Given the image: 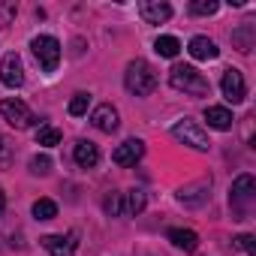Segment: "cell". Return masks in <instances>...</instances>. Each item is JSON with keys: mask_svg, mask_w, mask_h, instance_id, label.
Instances as JSON below:
<instances>
[{"mask_svg": "<svg viewBox=\"0 0 256 256\" xmlns=\"http://www.w3.org/2000/svg\"><path fill=\"white\" fill-rule=\"evenodd\" d=\"M169 84L175 90H181V94H190V96H208L211 94L208 78L196 66H190V64H175L169 70Z\"/></svg>", "mask_w": 256, "mask_h": 256, "instance_id": "6da1fadb", "label": "cell"}, {"mask_svg": "<svg viewBox=\"0 0 256 256\" xmlns=\"http://www.w3.org/2000/svg\"><path fill=\"white\" fill-rule=\"evenodd\" d=\"M124 88L130 90L133 96H148V94H154V88H157V72L151 70V64H148V60L136 58V60L126 64Z\"/></svg>", "mask_w": 256, "mask_h": 256, "instance_id": "7a4b0ae2", "label": "cell"}, {"mask_svg": "<svg viewBox=\"0 0 256 256\" xmlns=\"http://www.w3.org/2000/svg\"><path fill=\"white\" fill-rule=\"evenodd\" d=\"M30 48H34V58L36 64L42 66V72H54L58 64H60V42L48 34H40L30 40Z\"/></svg>", "mask_w": 256, "mask_h": 256, "instance_id": "3957f363", "label": "cell"}, {"mask_svg": "<svg viewBox=\"0 0 256 256\" xmlns=\"http://www.w3.org/2000/svg\"><path fill=\"white\" fill-rule=\"evenodd\" d=\"M256 202V181L253 175H238L232 181V190H229V205L235 208V214H247Z\"/></svg>", "mask_w": 256, "mask_h": 256, "instance_id": "277c9868", "label": "cell"}, {"mask_svg": "<svg viewBox=\"0 0 256 256\" xmlns=\"http://www.w3.org/2000/svg\"><path fill=\"white\" fill-rule=\"evenodd\" d=\"M172 136H175L178 142H184V145L196 148V151H208V148H211L208 133L202 130L196 120H190V118H184V120H178V124L172 126Z\"/></svg>", "mask_w": 256, "mask_h": 256, "instance_id": "5b68a950", "label": "cell"}, {"mask_svg": "<svg viewBox=\"0 0 256 256\" xmlns=\"http://www.w3.org/2000/svg\"><path fill=\"white\" fill-rule=\"evenodd\" d=\"M0 114H4L6 124L16 126V130H28V126H34V120H36V114L22 100H4L0 102Z\"/></svg>", "mask_w": 256, "mask_h": 256, "instance_id": "8992f818", "label": "cell"}, {"mask_svg": "<svg viewBox=\"0 0 256 256\" xmlns=\"http://www.w3.org/2000/svg\"><path fill=\"white\" fill-rule=\"evenodd\" d=\"M220 90H223V96L232 102V106H238V102H244V96H247V82H244V76H241V70H235V66H229L226 72H223V82H220Z\"/></svg>", "mask_w": 256, "mask_h": 256, "instance_id": "52a82bcc", "label": "cell"}, {"mask_svg": "<svg viewBox=\"0 0 256 256\" xmlns=\"http://www.w3.org/2000/svg\"><path fill=\"white\" fill-rule=\"evenodd\" d=\"M0 82H4L6 88H22L24 84V64L16 52H10L4 60H0Z\"/></svg>", "mask_w": 256, "mask_h": 256, "instance_id": "ba28073f", "label": "cell"}, {"mask_svg": "<svg viewBox=\"0 0 256 256\" xmlns=\"http://www.w3.org/2000/svg\"><path fill=\"white\" fill-rule=\"evenodd\" d=\"M142 154H145V142L142 139H126V142H120L118 148H114V154H112V160H114V166H136L139 160H142Z\"/></svg>", "mask_w": 256, "mask_h": 256, "instance_id": "9c48e42d", "label": "cell"}, {"mask_svg": "<svg viewBox=\"0 0 256 256\" xmlns=\"http://www.w3.org/2000/svg\"><path fill=\"white\" fill-rule=\"evenodd\" d=\"M76 238H78L76 232H70L66 238H64V235H42L40 244H42L52 256H76V247H78Z\"/></svg>", "mask_w": 256, "mask_h": 256, "instance_id": "30bf717a", "label": "cell"}, {"mask_svg": "<svg viewBox=\"0 0 256 256\" xmlns=\"http://www.w3.org/2000/svg\"><path fill=\"white\" fill-rule=\"evenodd\" d=\"M139 16L145 24H163L172 18V6L163 0H145V4H139Z\"/></svg>", "mask_w": 256, "mask_h": 256, "instance_id": "8fae6325", "label": "cell"}, {"mask_svg": "<svg viewBox=\"0 0 256 256\" xmlns=\"http://www.w3.org/2000/svg\"><path fill=\"white\" fill-rule=\"evenodd\" d=\"M90 124L96 126V130H102V133H114L118 130V108L112 106V102H102V106H96L94 112H90Z\"/></svg>", "mask_w": 256, "mask_h": 256, "instance_id": "7c38bea8", "label": "cell"}, {"mask_svg": "<svg viewBox=\"0 0 256 256\" xmlns=\"http://www.w3.org/2000/svg\"><path fill=\"white\" fill-rule=\"evenodd\" d=\"M187 52H190L193 60H217V54H220L217 42L208 40V36H193L190 46H187Z\"/></svg>", "mask_w": 256, "mask_h": 256, "instance_id": "4fadbf2b", "label": "cell"}, {"mask_svg": "<svg viewBox=\"0 0 256 256\" xmlns=\"http://www.w3.org/2000/svg\"><path fill=\"white\" fill-rule=\"evenodd\" d=\"M72 157H76V163H78L82 169H94V166L100 163V148H96L94 142H88V139H78L76 148H72Z\"/></svg>", "mask_w": 256, "mask_h": 256, "instance_id": "5bb4252c", "label": "cell"}, {"mask_svg": "<svg viewBox=\"0 0 256 256\" xmlns=\"http://www.w3.org/2000/svg\"><path fill=\"white\" fill-rule=\"evenodd\" d=\"M208 187H211V181H199V184L181 187V190H178V202L187 205V208H196V205H202V202L208 199Z\"/></svg>", "mask_w": 256, "mask_h": 256, "instance_id": "9a60e30c", "label": "cell"}, {"mask_svg": "<svg viewBox=\"0 0 256 256\" xmlns=\"http://www.w3.org/2000/svg\"><path fill=\"white\" fill-rule=\"evenodd\" d=\"M205 120H208V126H214V130H232V112L226 106H208Z\"/></svg>", "mask_w": 256, "mask_h": 256, "instance_id": "2e32d148", "label": "cell"}, {"mask_svg": "<svg viewBox=\"0 0 256 256\" xmlns=\"http://www.w3.org/2000/svg\"><path fill=\"white\" fill-rule=\"evenodd\" d=\"M169 241H172L178 250H184V253H193V250L199 247V235H196L193 229H169Z\"/></svg>", "mask_w": 256, "mask_h": 256, "instance_id": "e0dca14e", "label": "cell"}, {"mask_svg": "<svg viewBox=\"0 0 256 256\" xmlns=\"http://www.w3.org/2000/svg\"><path fill=\"white\" fill-rule=\"evenodd\" d=\"M253 40H256V28L250 22H244L238 30H232V42H235L238 52H250L253 48Z\"/></svg>", "mask_w": 256, "mask_h": 256, "instance_id": "ac0fdd59", "label": "cell"}, {"mask_svg": "<svg viewBox=\"0 0 256 256\" xmlns=\"http://www.w3.org/2000/svg\"><path fill=\"white\" fill-rule=\"evenodd\" d=\"M145 205H148L145 190H130V193H126V199H124V214L136 217V214H142V211H145Z\"/></svg>", "mask_w": 256, "mask_h": 256, "instance_id": "d6986e66", "label": "cell"}, {"mask_svg": "<svg viewBox=\"0 0 256 256\" xmlns=\"http://www.w3.org/2000/svg\"><path fill=\"white\" fill-rule=\"evenodd\" d=\"M154 52H157L160 58H178V52H181V42H178L175 36H157V42H154Z\"/></svg>", "mask_w": 256, "mask_h": 256, "instance_id": "ffe728a7", "label": "cell"}, {"mask_svg": "<svg viewBox=\"0 0 256 256\" xmlns=\"http://www.w3.org/2000/svg\"><path fill=\"white\" fill-rule=\"evenodd\" d=\"M34 217L36 220H54L58 217V202L54 199H36L34 202Z\"/></svg>", "mask_w": 256, "mask_h": 256, "instance_id": "44dd1931", "label": "cell"}, {"mask_svg": "<svg viewBox=\"0 0 256 256\" xmlns=\"http://www.w3.org/2000/svg\"><path fill=\"white\" fill-rule=\"evenodd\" d=\"M36 145H42V148L60 145V130H58V126H40V130H36Z\"/></svg>", "mask_w": 256, "mask_h": 256, "instance_id": "7402d4cb", "label": "cell"}, {"mask_svg": "<svg viewBox=\"0 0 256 256\" xmlns=\"http://www.w3.org/2000/svg\"><path fill=\"white\" fill-rule=\"evenodd\" d=\"M16 12H18V6L12 4V0H0V30L16 22Z\"/></svg>", "mask_w": 256, "mask_h": 256, "instance_id": "603a6c76", "label": "cell"}, {"mask_svg": "<svg viewBox=\"0 0 256 256\" xmlns=\"http://www.w3.org/2000/svg\"><path fill=\"white\" fill-rule=\"evenodd\" d=\"M88 106H90V94H76L70 100V114L72 118H82V114H88Z\"/></svg>", "mask_w": 256, "mask_h": 256, "instance_id": "cb8c5ba5", "label": "cell"}, {"mask_svg": "<svg viewBox=\"0 0 256 256\" xmlns=\"http://www.w3.org/2000/svg\"><path fill=\"white\" fill-rule=\"evenodd\" d=\"M217 10H220L217 0H193V4H190V12L193 16H214Z\"/></svg>", "mask_w": 256, "mask_h": 256, "instance_id": "d4e9b609", "label": "cell"}, {"mask_svg": "<svg viewBox=\"0 0 256 256\" xmlns=\"http://www.w3.org/2000/svg\"><path fill=\"white\" fill-rule=\"evenodd\" d=\"M30 172H34V175H48V172H52V157H48V154L30 157Z\"/></svg>", "mask_w": 256, "mask_h": 256, "instance_id": "484cf974", "label": "cell"}, {"mask_svg": "<svg viewBox=\"0 0 256 256\" xmlns=\"http://www.w3.org/2000/svg\"><path fill=\"white\" fill-rule=\"evenodd\" d=\"M102 208H106V214H108V217H118V214H124V196H120V193H112V196H106Z\"/></svg>", "mask_w": 256, "mask_h": 256, "instance_id": "4316f807", "label": "cell"}, {"mask_svg": "<svg viewBox=\"0 0 256 256\" xmlns=\"http://www.w3.org/2000/svg\"><path fill=\"white\" fill-rule=\"evenodd\" d=\"M12 157H16V148H12V142H10L6 136H0V169H6V166L12 163Z\"/></svg>", "mask_w": 256, "mask_h": 256, "instance_id": "83f0119b", "label": "cell"}, {"mask_svg": "<svg viewBox=\"0 0 256 256\" xmlns=\"http://www.w3.org/2000/svg\"><path fill=\"white\" fill-rule=\"evenodd\" d=\"M235 244H238L247 256H256V238H253V235H247V232H244V235H238V238H235Z\"/></svg>", "mask_w": 256, "mask_h": 256, "instance_id": "f1b7e54d", "label": "cell"}, {"mask_svg": "<svg viewBox=\"0 0 256 256\" xmlns=\"http://www.w3.org/2000/svg\"><path fill=\"white\" fill-rule=\"evenodd\" d=\"M6 211V193H4V187H0V214Z\"/></svg>", "mask_w": 256, "mask_h": 256, "instance_id": "f546056e", "label": "cell"}]
</instances>
